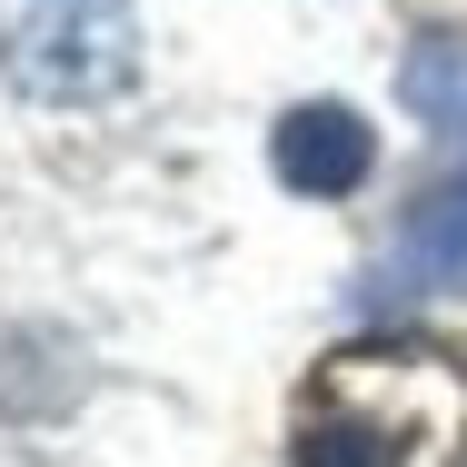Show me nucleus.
Here are the masks:
<instances>
[{
	"label": "nucleus",
	"instance_id": "obj_1",
	"mask_svg": "<svg viewBox=\"0 0 467 467\" xmlns=\"http://www.w3.org/2000/svg\"><path fill=\"white\" fill-rule=\"evenodd\" d=\"M0 60L30 99H109L140 60V10L130 0H10Z\"/></svg>",
	"mask_w": 467,
	"mask_h": 467
},
{
	"label": "nucleus",
	"instance_id": "obj_2",
	"mask_svg": "<svg viewBox=\"0 0 467 467\" xmlns=\"http://www.w3.org/2000/svg\"><path fill=\"white\" fill-rule=\"evenodd\" d=\"M269 160H279V180L298 199H348L378 170V140H368V119L348 99H298L279 119V140H269Z\"/></svg>",
	"mask_w": 467,
	"mask_h": 467
},
{
	"label": "nucleus",
	"instance_id": "obj_3",
	"mask_svg": "<svg viewBox=\"0 0 467 467\" xmlns=\"http://www.w3.org/2000/svg\"><path fill=\"white\" fill-rule=\"evenodd\" d=\"M398 279L428 288V298H458L467 288V170H438L408 199V219H398Z\"/></svg>",
	"mask_w": 467,
	"mask_h": 467
},
{
	"label": "nucleus",
	"instance_id": "obj_4",
	"mask_svg": "<svg viewBox=\"0 0 467 467\" xmlns=\"http://www.w3.org/2000/svg\"><path fill=\"white\" fill-rule=\"evenodd\" d=\"M398 90H408V119H418V130H438V140L467 150V30H428V40L408 50Z\"/></svg>",
	"mask_w": 467,
	"mask_h": 467
},
{
	"label": "nucleus",
	"instance_id": "obj_5",
	"mask_svg": "<svg viewBox=\"0 0 467 467\" xmlns=\"http://www.w3.org/2000/svg\"><path fill=\"white\" fill-rule=\"evenodd\" d=\"M298 467H398V428H378V418H308L298 428Z\"/></svg>",
	"mask_w": 467,
	"mask_h": 467
}]
</instances>
